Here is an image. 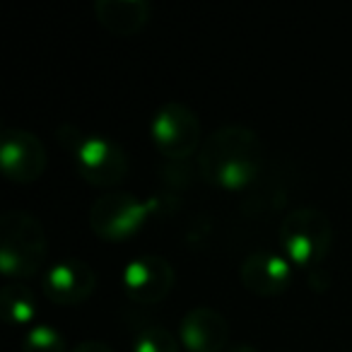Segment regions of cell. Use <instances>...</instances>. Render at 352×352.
Masks as SVG:
<instances>
[{
    "instance_id": "9c48e42d",
    "label": "cell",
    "mask_w": 352,
    "mask_h": 352,
    "mask_svg": "<svg viewBox=\"0 0 352 352\" xmlns=\"http://www.w3.org/2000/svg\"><path fill=\"white\" fill-rule=\"evenodd\" d=\"M94 287H97V273L82 258H65L51 265L41 280L46 299L60 307L82 304L87 297H92Z\"/></svg>"
},
{
    "instance_id": "6da1fadb",
    "label": "cell",
    "mask_w": 352,
    "mask_h": 352,
    "mask_svg": "<svg viewBox=\"0 0 352 352\" xmlns=\"http://www.w3.org/2000/svg\"><path fill=\"white\" fill-rule=\"evenodd\" d=\"M265 150L258 133L246 126H222L206 138L198 152L203 182L225 191H244L261 176Z\"/></svg>"
},
{
    "instance_id": "e0dca14e",
    "label": "cell",
    "mask_w": 352,
    "mask_h": 352,
    "mask_svg": "<svg viewBox=\"0 0 352 352\" xmlns=\"http://www.w3.org/2000/svg\"><path fill=\"white\" fill-rule=\"evenodd\" d=\"M225 352H258V347L249 345V342H234V345H230Z\"/></svg>"
},
{
    "instance_id": "3957f363",
    "label": "cell",
    "mask_w": 352,
    "mask_h": 352,
    "mask_svg": "<svg viewBox=\"0 0 352 352\" xmlns=\"http://www.w3.org/2000/svg\"><path fill=\"white\" fill-rule=\"evenodd\" d=\"M331 244V217L318 208H294L280 222V246H283L285 256L299 268H316L328 256Z\"/></svg>"
},
{
    "instance_id": "5bb4252c",
    "label": "cell",
    "mask_w": 352,
    "mask_h": 352,
    "mask_svg": "<svg viewBox=\"0 0 352 352\" xmlns=\"http://www.w3.org/2000/svg\"><path fill=\"white\" fill-rule=\"evenodd\" d=\"M133 352H179V340L162 326L142 328L133 340Z\"/></svg>"
},
{
    "instance_id": "277c9868",
    "label": "cell",
    "mask_w": 352,
    "mask_h": 352,
    "mask_svg": "<svg viewBox=\"0 0 352 352\" xmlns=\"http://www.w3.org/2000/svg\"><path fill=\"white\" fill-rule=\"evenodd\" d=\"M155 147L169 160H186L201 150V121L193 109L179 102H166L155 111L150 123Z\"/></svg>"
},
{
    "instance_id": "30bf717a",
    "label": "cell",
    "mask_w": 352,
    "mask_h": 352,
    "mask_svg": "<svg viewBox=\"0 0 352 352\" xmlns=\"http://www.w3.org/2000/svg\"><path fill=\"white\" fill-rule=\"evenodd\" d=\"M239 278L249 292L261 297H275L292 285V263L287 256L275 251H251L241 261Z\"/></svg>"
},
{
    "instance_id": "7c38bea8",
    "label": "cell",
    "mask_w": 352,
    "mask_h": 352,
    "mask_svg": "<svg viewBox=\"0 0 352 352\" xmlns=\"http://www.w3.org/2000/svg\"><path fill=\"white\" fill-rule=\"evenodd\" d=\"M94 15L99 25L116 36H133L150 20V3L145 0H97Z\"/></svg>"
},
{
    "instance_id": "8fae6325",
    "label": "cell",
    "mask_w": 352,
    "mask_h": 352,
    "mask_svg": "<svg viewBox=\"0 0 352 352\" xmlns=\"http://www.w3.org/2000/svg\"><path fill=\"white\" fill-rule=\"evenodd\" d=\"M179 333L188 352H225L230 347V323L212 307L191 309L182 318Z\"/></svg>"
},
{
    "instance_id": "5b68a950",
    "label": "cell",
    "mask_w": 352,
    "mask_h": 352,
    "mask_svg": "<svg viewBox=\"0 0 352 352\" xmlns=\"http://www.w3.org/2000/svg\"><path fill=\"white\" fill-rule=\"evenodd\" d=\"M152 203H142L138 196L126 191L104 193L89 208V227L107 241H123L138 234Z\"/></svg>"
},
{
    "instance_id": "9a60e30c",
    "label": "cell",
    "mask_w": 352,
    "mask_h": 352,
    "mask_svg": "<svg viewBox=\"0 0 352 352\" xmlns=\"http://www.w3.org/2000/svg\"><path fill=\"white\" fill-rule=\"evenodd\" d=\"M22 352H65V338L54 326L36 323L22 340Z\"/></svg>"
},
{
    "instance_id": "4fadbf2b",
    "label": "cell",
    "mask_w": 352,
    "mask_h": 352,
    "mask_svg": "<svg viewBox=\"0 0 352 352\" xmlns=\"http://www.w3.org/2000/svg\"><path fill=\"white\" fill-rule=\"evenodd\" d=\"M3 314L10 323L25 326L34 318V292L25 283H10L0 292Z\"/></svg>"
},
{
    "instance_id": "52a82bcc",
    "label": "cell",
    "mask_w": 352,
    "mask_h": 352,
    "mask_svg": "<svg viewBox=\"0 0 352 352\" xmlns=\"http://www.w3.org/2000/svg\"><path fill=\"white\" fill-rule=\"evenodd\" d=\"M0 164L10 182L32 184L44 176L49 155L34 133L25 128H6L0 135Z\"/></svg>"
},
{
    "instance_id": "7a4b0ae2",
    "label": "cell",
    "mask_w": 352,
    "mask_h": 352,
    "mask_svg": "<svg viewBox=\"0 0 352 352\" xmlns=\"http://www.w3.org/2000/svg\"><path fill=\"white\" fill-rule=\"evenodd\" d=\"M49 254L44 225L25 210H8L0 217V270L17 283L41 270Z\"/></svg>"
},
{
    "instance_id": "2e32d148",
    "label": "cell",
    "mask_w": 352,
    "mask_h": 352,
    "mask_svg": "<svg viewBox=\"0 0 352 352\" xmlns=\"http://www.w3.org/2000/svg\"><path fill=\"white\" fill-rule=\"evenodd\" d=\"M70 352H113V347H109L107 342H102V340H82Z\"/></svg>"
},
{
    "instance_id": "ba28073f",
    "label": "cell",
    "mask_w": 352,
    "mask_h": 352,
    "mask_svg": "<svg viewBox=\"0 0 352 352\" xmlns=\"http://www.w3.org/2000/svg\"><path fill=\"white\" fill-rule=\"evenodd\" d=\"M176 275L171 263L160 254H147L131 261L123 273V289L135 304H157L171 292Z\"/></svg>"
},
{
    "instance_id": "8992f818",
    "label": "cell",
    "mask_w": 352,
    "mask_h": 352,
    "mask_svg": "<svg viewBox=\"0 0 352 352\" xmlns=\"http://www.w3.org/2000/svg\"><path fill=\"white\" fill-rule=\"evenodd\" d=\"M78 174L85 182L99 188H111L121 184L128 174V155L118 142L104 135L82 138L80 147L73 152Z\"/></svg>"
}]
</instances>
